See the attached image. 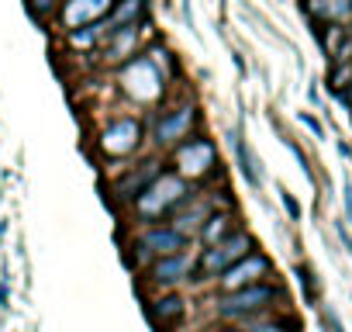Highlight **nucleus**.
Wrapping results in <instances>:
<instances>
[{"label": "nucleus", "instance_id": "7ed1b4c3", "mask_svg": "<svg viewBox=\"0 0 352 332\" xmlns=\"http://www.w3.org/2000/svg\"><path fill=\"white\" fill-rule=\"evenodd\" d=\"M201 121H204V114H201V104L194 97L159 104L155 118H152V128H148L152 152H169L173 145H180L184 138H190L201 128Z\"/></svg>", "mask_w": 352, "mask_h": 332}, {"label": "nucleus", "instance_id": "1a4fd4ad", "mask_svg": "<svg viewBox=\"0 0 352 332\" xmlns=\"http://www.w3.org/2000/svg\"><path fill=\"white\" fill-rule=\"evenodd\" d=\"M166 80H169V73L159 66L155 56H145V52H138V56H135L131 63H124V70H121V90H124L138 107H148V104L162 101Z\"/></svg>", "mask_w": 352, "mask_h": 332}, {"label": "nucleus", "instance_id": "dca6fc26", "mask_svg": "<svg viewBox=\"0 0 352 332\" xmlns=\"http://www.w3.org/2000/svg\"><path fill=\"white\" fill-rule=\"evenodd\" d=\"M239 208H211V215L201 222V229L194 232V242L204 249V246H214L221 239H228L232 232H239Z\"/></svg>", "mask_w": 352, "mask_h": 332}, {"label": "nucleus", "instance_id": "bb28decb", "mask_svg": "<svg viewBox=\"0 0 352 332\" xmlns=\"http://www.w3.org/2000/svg\"><path fill=\"white\" fill-rule=\"evenodd\" d=\"M11 308V284H8V273L0 270V311Z\"/></svg>", "mask_w": 352, "mask_h": 332}, {"label": "nucleus", "instance_id": "7c9ffc66", "mask_svg": "<svg viewBox=\"0 0 352 332\" xmlns=\"http://www.w3.org/2000/svg\"><path fill=\"white\" fill-rule=\"evenodd\" d=\"M335 149H338V156H345V159H352V149H349V142H342V138H338V145H335Z\"/></svg>", "mask_w": 352, "mask_h": 332}, {"label": "nucleus", "instance_id": "9b49d317", "mask_svg": "<svg viewBox=\"0 0 352 332\" xmlns=\"http://www.w3.org/2000/svg\"><path fill=\"white\" fill-rule=\"evenodd\" d=\"M270 277H276V263H273L270 253H263V249L256 246V249L245 253L239 263H232V267L211 284V291H214V294H228V291H242V287H252V284L270 280Z\"/></svg>", "mask_w": 352, "mask_h": 332}, {"label": "nucleus", "instance_id": "39448f33", "mask_svg": "<svg viewBox=\"0 0 352 332\" xmlns=\"http://www.w3.org/2000/svg\"><path fill=\"white\" fill-rule=\"evenodd\" d=\"M184 249H194V239L187 232H180L173 222H152V225L131 229L124 253H128V263L135 270H142L159 256H173V253H184Z\"/></svg>", "mask_w": 352, "mask_h": 332}, {"label": "nucleus", "instance_id": "f8f14e48", "mask_svg": "<svg viewBox=\"0 0 352 332\" xmlns=\"http://www.w3.org/2000/svg\"><path fill=\"white\" fill-rule=\"evenodd\" d=\"M187 315H190V301L180 291H152V294H145V318L152 322L155 332L184 329Z\"/></svg>", "mask_w": 352, "mask_h": 332}, {"label": "nucleus", "instance_id": "ddd939ff", "mask_svg": "<svg viewBox=\"0 0 352 332\" xmlns=\"http://www.w3.org/2000/svg\"><path fill=\"white\" fill-rule=\"evenodd\" d=\"M148 28V21H138L131 28L111 32L100 39V66H124L142 52V32Z\"/></svg>", "mask_w": 352, "mask_h": 332}, {"label": "nucleus", "instance_id": "a211bd4d", "mask_svg": "<svg viewBox=\"0 0 352 332\" xmlns=\"http://www.w3.org/2000/svg\"><path fill=\"white\" fill-rule=\"evenodd\" d=\"M145 21V0H114V8L97 21L100 35H111V32H121V28H131Z\"/></svg>", "mask_w": 352, "mask_h": 332}, {"label": "nucleus", "instance_id": "0eeeda50", "mask_svg": "<svg viewBox=\"0 0 352 332\" xmlns=\"http://www.w3.org/2000/svg\"><path fill=\"white\" fill-rule=\"evenodd\" d=\"M114 177L107 180V201L118 208V215L166 170V163H162V152H138L135 159L114 166Z\"/></svg>", "mask_w": 352, "mask_h": 332}, {"label": "nucleus", "instance_id": "4468645a", "mask_svg": "<svg viewBox=\"0 0 352 332\" xmlns=\"http://www.w3.org/2000/svg\"><path fill=\"white\" fill-rule=\"evenodd\" d=\"M111 8H114V0H63L59 4V21H63L66 32H76V28L97 25Z\"/></svg>", "mask_w": 352, "mask_h": 332}, {"label": "nucleus", "instance_id": "c85d7f7f", "mask_svg": "<svg viewBox=\"0 0 352 332\" xmlns=\"http://www.w3.org/2000/svg\"><path fill=\"white\" fill-rule=\"evenodd\" d=\"M184 21H187V28L197 35V18H194V8H190V0H184Z\"/></svg>", "mask_w": 352, "mask_h": 332}, {"label": "nucleus", "instance_id": "b1692460", "mask_svg": "<svg viewBox=\"0 0 352 332\" xmlns=\"http://www.w3.org/2000/svg\"><path fill=\"white\" fill-rule=\"evenodd\" d=\"M276 191H280V205L287 208L290 222H300V215H304V211H300V201H297V198H294V194H290L287 187H276Z\"/></svg>", "mask_w": 352, "mask_h": 332}, {"label": "nucleus", "instance_id": "f3484780", "mask_svg": "<svg viewBox=\"0 0 352 332\" xmlns=\"http://www.w3.org/2000/svg\"><path fill=\"white\" fill-rule=\"evenodd\" d=\"M321 52L331 63H352V28L349 25H318L314 28Z\"/></svg>", "mask_w": 352, "mask_h": 332}, {"label": "nucleus", "instance_id": "2eb2a0df", "mask_svg": "<svg viewBox=\"0 0 352 332\" xmlns=\"http://www.w3.org/2000/svg\"><path fill=\"white\" fill-rule=\"evenodd\" d=\"M228 138H232L235 166H239V174H242L245 187L259 194V191H263V163H259V156L252 152V145H249V138H245L242 125H239V128H232V132H228Z\"/></svg>", "mask_w": 352, "mask_h": 332}, {"label": "nucleus", "instance_id": "cd10ccee", "mask_svg": "<svg viewBox=\"0 0 352 332\" xmlns=\"http://www.w3.org/2000/svg\"><path fill=\"white\" fill-rule=\"evenodd\" d=\"M300 121H304V125H307V128L314 132V138H324V125H321V121H318L314 114H307V111H300Z\"/></svg>", "mask_w": 352, "mask_h": 332}, {"label": "nucleus", "instance_id": "6ab92c4d", "mask_svg": "<svg viewBox=\"0 0 352 332\" xmlns=\"http://www.w3.org/2000/svg\"><path fill=\"white\" fill-rule=\"evenodd\" d=\"M294 277H297V284H300V294H304V304H311V308H318L321 304V280H318V273H314V267L311 263H294Z\"/></svg>", "mask_w": 352, "mask_h": 332}, {"label": "nucleus", "instance_id": "4be33fe9", "mask_svg": "<svg viewBox=\"0 0 352 332\" xmlns=\"http://www.w3.org/2000/svg\"><path fill=\"white\" fill-rule=\"evenodd\" d=\"M318 325H321V332H345V325H342L338 311H335L328 301H321V304H318Z\"/></svg>", "mask_w": 352, "mask_h": 332}, {"label": "nucleus", "instance_id": "9d476101", "mask_svg": "<svg viewBox=\"0 0 352 332\" xmlns=\"http://www.w3.org/2000/svg\"><path fill=\"white\" fill-rule=\"evenodd\" d=\"M194 260H197V253H190V249L152 260L148 267L138 270L142 287H145V291H180V287L190 284V277H194Z\"/></svg>", "mask_w": 352, "mask_h": 332}, {"label": "nucleus", "instance_id": "aec40b11", "mask_svg": "<svg viewBox=\"0 0 352 332\" xmlns=\"http://www.w3.org/2000/svg\"><path fill=\"white\" fill-rule=\"evenodd\" d=\"M245 332H300V325H297V318L287 311H273V315H266V318H256V322H249V325H242Z\"/></svg>", "mask_w": 352, "mask_h": 332}, {"label": "nucleus", "instance_id": "393cba45", "mask_svg": "<svg viewBox=\"0 0 352 332\" xmlns=\"http://www.w3.org/2000/svg\"><path fill=\"white\" fill-rule=\"evenodd\" d=\"M56 8H59V0H28V11H32V18H38V21H45L49 11L56 14Z\"/></svg>", "mask_w": 352, "mask_h": 332}, {"label": "nucleus", "instance_id": "f03ea898", "mask_svg": "<svg viewBox=\"0 0 352 332\" xmlns=\"http://www.w3.org/2000/svg\"><path fill=\"white\" fill-rule=\"evenodd\" d=\"M280 304H287V287L276 277H270V280H259V284L242 287V291L211 294V318L228 322V325H249L256 318L273 315Z\"/></svg>", "mask_w": 352, "mask_h": 332}, {"label": "nucleus", "instance_id": "412c9836", "mask_svg": "<svg viewBox=\"0 0 352 332\" xmlns=\"http://www.w3.org/2000/svg\"><path fill=\"white\" fill-rule=\"evenodd\" d=\"M349 83H352V63H331V70H328V94L338 97Z\"/></svg>", "mask_w": 352, "mask_h": 332}, {"label": "nucleus", "instance_id": "20e7f679", "mask_svg": "<svg viewBox=\"0 0 352 332\" xmlns=\"http://www.w3.org/2000/svg\"><path fill=\"white\" fill-rule=\"evenodd\" d=\"M148 142V128L138 114H121V118H107L97 135H94V152L111 163V166H121L128 159H135Z\"/></svg>", "mask_w": 352, "mask_h": 332}, {"label": "nucleus", "instance_id": "423d86ee", "mask_svg": "<svg viewBox=\"0 0 352 332\" xmlns=\"http://www.w3.org/2000/svg\"><path fill=\"white\" fill-rule=\"evenodd\" d=\"M169 159H173V174H180L184 180H190L197 187H204L214 177H221V152H218L214 138L204 135V132H194L180 145H173Z\"/></svg>", "mask_w": 352, "mask_h": 332}, {"label": "nucleus", "instance_id": "a878e982", "mask_svg": "<svg viewBox=\"0 0 352 332\" xmlns=\"http://www.w3.org/2000/svg\"><path fill=\"white\" fill-rule=\"evenodd\" d=\"M335 236H338V242H342V249H345V253L352 256V232H349V225H345L342 218L335 222Z\"/></svg>", "mask_w": 352, "mask_h": 332}, {"label": "nucleus", "instance_id": "5701e85b", "mask_svg": "<svg viewBox=\"0 0 352 332\" xmlns=\"http://www.w3.org/2000/svg\"><path fill=\"white\" fill-rule=\"evenodd\" d=\"M283 145H287V149H290V152L297 156V163H300V170H304V177H307V180L314 184V170H311V159H307V152H304V149H300V145H297V142H294L290 135H283Z\"/></svg>", "mask_w": 352, "mask_h": 332}, {"label": "nucleus", "instance_id": "f257e3e1", "mask_svg": "<svg viewBox=\"0 0 352 332\" xmlns=\"http://www.w3.org/2000/svg\"><path fill=\"white\" fill-rule=\"evenodd\" d=\"M194 194H197V184L184 180L180 174H173V170H162V174L121 211V218H124L131 229L152 225V222H169Z\"/></svg>", "mask_w": 352, "mask_h": 332}, {"label": "nucleus", "instance_id": "c756f323", "mask_svg": "<svg viewBox=\"0 0 352 332\" xmlns=\"http://www.w3.org/2000/svg\"><path fill=\"white\" fill-rule=\"evenodd\" d=\"M204 332H245L242 325H228V322H218V325H211V329H204Z\"/></svg>", "mask_w": 352, "mask_h": 332}, {"label": "nucleus", "instance_id": "6e6552de", "mask_svg": "<svg viewBox=\"0 0 352 332\" xmlns=\"http://www.w3.org/2000/svg\"><path fill=\"white\" fill-rule=\"evenodd\" d=\"M256 249V236L249 232V229H239V232H232L228 239H221V242H214V246H204L201 253H197V260H194V277H190V284L194 287H204V284H214L232 263H239L245 253H252Z\"/></svg>", "mask_w": 352, "mask_h": 332}]
</instances>
